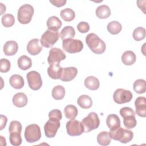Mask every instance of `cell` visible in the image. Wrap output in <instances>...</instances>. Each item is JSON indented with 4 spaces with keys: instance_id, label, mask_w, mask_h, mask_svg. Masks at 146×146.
Instances as JSON below:
<instances>
[{
    "instance_id": "cell-1",
    "label": "cell",
    "mask_w": 146,
    "mask_h": 146,
    "mask_svg": "<svg viewBox=\"0 0 146 146\" xmlns=\"http://www.w3.org/2000/svg\"><path fill=\"white\" fill-rule=\"evenodd\" d=\"M86 42L90 49L95 54H100L106 50V43L94 33H90L86 36Z\"/></svg>"
},
{
    "instance_id": "cell-2",
    "label": "cell",
    "mask_w": 146,
    "mask_h": 146,
    "mask_svg": "<svg viewBox=\"0 0 146 146\" xmlns=\"http://www.w3.org/2000/svg\"><path fill=\"white\" fill-rule=\"evenodd\" d=\"M109 135L111 139L124 144L130 142L133 137L132 131L120 126L114 130H110Z\"/></svg>"
},
{
    "instance_id": "cell-3",
    "label": "cell",
    "mask_w": 146,
    "mask_h": 146,
    "mask_svg": "<svg viewBox=\"0 0 146 146\" xmlns=\"http://www.w3.org/2000/svg\"><path fill=\"white\" fill-rule=\"evenodd\" d=\"M34 8L30 4L22 5L18 11L17 18L21 24H27L31 21L34 14Z\"/></svg>"
},
{
    "instance_id": "cell-4",
    "label": "cell",
    "mask_w": 146,
    "mask_h": 146,
    "mask_svg": "<svg viewBox=\"0 0 146 146\" xmlns=\"http://www.w3.org/2000/svg\"><path fill=\"white\" fill-rule=\"evenodd\" d=\"M81 123L84 127V132L87 133L98 128L100 120L95 112H91L82 120Z\"/></svg>"
},
{
    "instance_id": "cell-5",
    "label": "cell",
    "mask_w": 146,
    "mask_h": 146,
    "mask_svg": "<svg viewBox=\"0 0 146 146\" xmlns=\"http://www.w3.org/2000/svg\"><path fill=\"white\" fill-rule=\"evenodd\" d=\"M41 137V132L38 125L32 124L27 125L25 128V137L26 140L30 143L38 141Z\"/></svg>"
},
{
    "instance_id": "cell-6",
    "label": "cell",
    "mask_w": 146,
    "mask_h": 146,
    "mask_svg": "<svg viewBox=\"0 0 146 146\" xmlns=\"http://www.w3.org/2000/svg\"><path fill=\"white\" fill-rule=\"evenodd\" d=\"M62 47L66 52L73 54L80 52L83 48V43L79 39H68L62 41Z\"/></svg>"
},
{
    "instance_id": "cell-7",
    "label": "cell",
    "mask_w": 146,
    "mask_h": 146,
    "mask_svg": "<svg viewBox=\"0 0 146 146\" xmlns=\"http://www.w3.org/2000/svg\"><path fill=\"white\" fill-rule=\"evenodd\" d=\"M60 36L58 31L47 30L42 35L40 42L43 47L49 48L54 46Z\"/></svg>"
},
{
    "instance_id": "cell-8",
    "label": "cell",
    "mask_w": 146,
    "mask_h": 146,
    "mask_svg": "<svg viewBox=\"0 0 146 146\" xmlns=\"http://www.w3.org/2000/svg\"><path fill=\"white\" fill-rule=\"evenodd\" d=\"M133 98L132 93L123 88L117 89L113 94V99L115 103L119 104L128 103Z\"/></svg>"
},
{
    "instance_id": "cell-9",
    "label": "cell",
    "mask_w": 146,
    "mask_h": 146,
    "mask_svg": "<svg viewBox=\"0 0 146 146\" xmlns=\"http://www.w3.org/2000/svg\"><path fill=\"white\" fill-rule=\"evenodd\" d=\"M66 126L67 134L70 136H79L84 132V128L82 123L75 119L68 121Z\"/></svg>"
},
{
    "instance_id": "cell-10",
    "label": "cell",
    "mask_w": 146,
    "mask_h": 146,
    "mask_svg": "<svg viewBox=\"0 0 146 146\" xmlns=\"http://www.w3.org/2000/svg\"><path fill=\"white\" fill-rule=\"evenodd\" d=\"M60 120L49 118V120L45 123L44 125V131L45 135L48 138H52L55 137L57 131L60 126Z\"/></svg>"
},
{
    "instance_id": "cell-11",
    "label": "cell",
    "mask_w": 146,
    "mask_h": 146,
    "mask_svg": "<svg viewBox=\"0 0 146 146\" xmlns=\"http://www.w3.org/2000/svg\"><path fill=\"white\" fill-rule=\"evenodd\" d=\"M29 86L33 90H38L42 86V80L40 74L35 71L29 72L26 75Z\"/></svg>"
},
{
    "instance_id": "cell-12",
    "label": "cell",
    "mask_w": 146,
    "mask_h": 146,
    "mask_svg": "<svg viewBox=\"0 0 146 146\" xmlns=\"http://www.w3.org/2000/svg\"><path fill=\"white\" fill-rule=\"evenodd\" d=\"M66 56L64 52L60 48L54 47L49 51V55L47 58L48 63L51 64L52 63H60L62 60L66 59Z\"/></svg>"
},
{
    "instance_id": "cell-13",
    "label": "cell",
    "mask_w": 146,
    "mask_h": 146,
    "mask_svg": "<svg viewBox=\"0 0 146 146\" xmlns=\"http://www.w3.org/2000/svg\"><path fill=\"white\" fill-rule=\"evenodd\" d=\"M38 38L30 40L27 45V51L31 55H36L42 50V46Z\"/></svg>"
},
{
    "instance_id": "cell-14",
    "label": "cell",
    "mask_w": 146,
    "mask_h": 146,
    "mask_svg": "<svg viewBox=\"0 0 146 146\" xmlns=\"http://www.w3.org/2000/svg\"><path fill=\"white\" fill-rule=\"evenodd\" d=\"M136 114L144 117L146 116V99L144 96H139L136 98L135 102Z\"/></svg>"
},
{
    "instance_id": "cell-15",
    "label": "cell",
    "mask_w": 146,
    "mask_h": 146,
    "mask_svg": "<svg viewBox=\"0 0 146 146\" xmlns=\"http://www.w3.org/2000/svg\"><path fill=\"white\" fill-rule=\"evenodd\" d=\"M78 74V70L74 67L63 68L60 80L63 82H69L73 80Z\"/></svg>"
},
{
    "instance_id": "cell-16",
    "label": "cell",
    "mask_w": 146,
    "mask_h": 146,
    "mask_svg": "<svg viewBox=\"0 0 146 146\" xmlns=\"http://www.w3.org/2000/svg\"><path fill=\"white\" fill-rule=\"evenodd\" d=\"M63 71V68L59 63H52L50 64L47 68L48 75L53 79H60Z\"/></svg>"
},
{
    "instance_id": "cell-17",
    "label": "cell",
    "mask_w": 146,
    "mask_h": 146,
    "mask_svg": "<svg viewBox=\"0 0 146 146\" xmlns=\"http://www.w3.org/2000/svg\"><path fill=\"white\" fill-rule=\"evenodd\" d=\"M3 52L7 56L15 55L18 50V43L14 40L7 41L3 46Z\"/></svg>"
},
{
    "instance_id": "cell-18",
    "label": "cell",
    "mask_w": 146,
    "mask_h": 146,
    "mask_svg": "<svg viewBox=\"0 0 146 146\" xmlns=\"http://www.w3.org/2000/svg\"><path fill=\"white\" fill-rule=\"evenodd\" d=\"M12 101L15 106L21 108L26 106L28 102V99L24 93L18 92L13 96Z\"/></svg>"
},
{
    "instance_id": "cell-19",
    "label": "cell",
    "mask_w": 146,
    "mask_h": 146,
    "mask_svg": "<svg viewBox=\"0 0 146 146\" xmlns=\"http://www.w3.org/2000/svg\"><path fill=\"white\" fill-rule=\"evenodd\" d=\"M106 123L110 130H114L120 126V120L116 114H110L106 119Z\"/></svg>"
},
{
    "instance_id": "cell-20",
    "label": "cell",
    "mask_w": 146,
    "mask_h": 146,
    "mask_svg": "<svg viewBox=\"0 0 146 146\" xmlns=\"http://www.w3.org/2000/svg\"><path fill=\"white\" fill-rule=\"evenodd\" d=\"M62 23L61 21L56 16H51L47 21V26L48 30L58 31L61 27Z\"/></svg>"
},
{
    "instance_id": "cell-21",
    "label": "cell",
    "mask_w": 146,
    "mask_h": 146,
    "mask_svg": "<svg viewBox=\"0 0 146 146\" xmlns=\"http://www.w3.org/2000/svg\"><path fill=\"white\" fill-rule=\"evenodd\" d=\"M9 83L10 86L15 89H21L25 84V81L23 77L18 74L11 75L9 79Z\"/></svg>"
},
{
    "instance_id": "cell-22",
    "label": "cell",
    "mask_w": 146,
    "mask_h": 146,
    "mask_svg": "<svg viewBox=\"0 0 146 146\" xmlns=\"http://www.w3.org/2000/svg\"><path fill=\"white\" fill-rule=\"evenodd\" d=\"M84 86L90 90H96L100 86L99 80L94 76H89L84 80Z\"/></svg>"
},
{
    "instance_id": "cell-23",
    "label": "cell",
    "mask_w": 146,
    "mask_h": 146,
    "mask_svg": "<svg viewBox=\"0 0 146 146\" xmlns=\"http://www.w3.org/2000/svg\"><path fill=\"white\" fill-rule=\"evenodd\" d=\"M121 61L124 64L127 66L132 65L136 62V55L132 51H126L121 56Z\"/></svg>"
},
{
    "instance_id": "cell-24",
    "label": "cell",
    "mask_w": 146,
    "mask_h": 146,
    "mask_svg": "<svg viewBox=\"0 0 146 146\" xmlns=\"http://www.w3.org/2000/svg\"><path fill=\"white\" fill-rule=\"evenodd\" d=\"M95 13L99 18L106 19L111 15V9L107 5H102L96 8Z\"/></svg>"
},
{
    "instance_id": "cell-25",
    "label": "cell",
    "mask_w": 146,
    "mask_h": 146,
    "mask_svg": "<svg viewBox=\"0 0 146 146\" xmlns=\"http://www.w3.org/2000/svg\"><path fill=\"white\" fill-rule=\"evenodd\" d=\"M18 67L22 70L29 69L32 66L31 59L26 55L21 56L17 60Z\"/></svg>"
},
{
    "instance_id": "cell-26",
    "label": "cell",
    "mask_w": 146,
    "mask_h": 146,
    "mask_svg": "<svg viewBox=\"0 0 146 146\" xmlns=\"http://www.w3.org/2000/svg\"><path fill=\"white\" fill-rule=\"evenodd\" d=\"M75 35V31L74 27L71 26H65L60 31V36L62 40L72 39Z\"/></svg>"
},
{
    "instance_id": "cell-27",
    "label": "cell",
    "mask_w": 146,
    "mask_h": 146,
    "mask_svg": "<svg viewBox=\"0 0 146 146\" xmlns=\"http://www.w3.org/2000/svg\"><path fill=\"white\" fill-rule=\"evenodd\" d=\"M78 104L83 109H88L92 105L91 98L87 95H80L77 100Z\"/></svg>"
},
{
    "instance_id": "cell-28",
    "label": "cell",
    "mask_w": 146,
    "mask_h": 146,
    "mask_svg": "<svg viewBox=\"0 0 146 146\" xmlns=\"http://www.w3.org/2000/svg\"><path fill=\"white\" fill-rule=\"evenodd\" d=\"M97 141L103 146L108 145L111 141V138L107 131H102L100 132L97 136Z\"/></svg>"
},
{
    "instance_id": "cell-29",
    "label": "cell",
    "mask_w": 146,
    "mask_h": 146,
    "mask_svg": "<svg viewBox=\"0 0 146 146\" xmlns=\"http://www.w3.org/2000/svg\"><path fill=\"white\" fill-rule=\"evenodd\" d=\"M64 113L65 116L70 120L75 119L78 113L77 108L72 104L67 105L64 109Z\"/></svg>"
},
{
    "instance_id": "cell-30",
    "label": "cell",
    "mask_w": 146,
    "mask_h": 146,
    "mask_svg": "<svg viewBox=\"0 0 146 146\" xmlns=\"http://www.w3.org/2000/svg\"><path fill=\"white\" fill-rule=\"evenodd\" d=\"M133 88L136 93L141 94L146 91V82L145 80L140 79L135 81L133 84Z\"/></svg>"
},
{
    "instance_id": "cell-31",
    "label": "cell",
    "mask_w": 146,
    "mask_h": 146,
    "mask_svg": "<svg viewBox=\"0 0 146 146\" xmlns=\"http://www.w3.org/2000/svg\"><path fill=\"white\" fill-rule=\"evenodd\" d=\"M65 88L62 86L58 85L54 87L52 90L51 95L52 98L55 100H61L65 96Z\"/></svg>"
},
{
    "instance_id": "cell-32",
    "label": "cell",
    "mask_w": 146,
    "mask_h": 146,
    "mask_svg": "<svg viewBox=\"0 0 146 146\" xmlns=\"http://www.w3.org/2000/svg\"><path fill=\"white\" fill-rule=\"evenodd\" d=\"M60 15L64 21L70 22L75 18V13L70 8H66L60 11Z\"/></svg>"
},
{
    "instance_id": "cell-33",
    "label": "cell",
    "mask_w": 146,
    "mask_h": 146,
    "mask_svg": "<svg viewBox=\"0 0 146 146\" xmlns=\"http://www.w3.org/2000/svg\"><path fill=\"white\" fill-rule=\"evenodd\" d=\"M107 28L108 31L110 33L115 35L119 34L121 31L122 29V26L120 22L113 21L108 23Z\"/></svg>"
},
{
    "instance_id": "cell-34",
    "label": "cell",
    "mask_w": 146,
    "mask_h": 146,
    "mask_svg": "<svg viewBox=\"0 0 146 146\" xmlns=\"http://www.w3.org/2000/svg\"><path fill=\"white\" fill-rule=\"evenodd\" d=\"M1 22L5 27H11L15 23L14 17L11 14H6L2 16Z\"/></svg>"
},
{
    "instance_id": "cell-35",
    "label": "cell",
    "mask_w": 146,
    "mask_h": 146,
    "mask_svg": "<svg viewBox=\"0 0 146 146\" xmlns=\"http://www.w3.org/2000/svg\"><path fill=\"white\" fill-rule=\"evenodd\" d=\"M145 29L142 27H138L136 28L133 32V38L136 41H140L145 38Z\"/></svg>"
},
{
    "instance_id": "cell-36",
    "label": "cell",
    "mask_w": 146,
    "mask_h": 146,
    "mask_svg": "<svg viewBox=\"0 0 146 146\" xmlns=\"http://www.w3.org/2000/svg\"><path fill=\"white\" fill-rule=\"evenodd\" d=\"M21 133H10L9 135V140L11 145L14 146H19L22 144Z\"/></svg>"
},
{
    "instance_id": "cell-37",
    "label": "cell",
    "mask_w": 146,
    "mask_h": 146,
    "mask_svg": "<svg viewBox=\"0 0 146 146\" xmlns=\"http://www.w3.org/2000/svg\"><path fill=\"white\" fill-rule=\"evenodd\" d=\"M123 124L127 129L134 128L137 124L135 116H128L123 118Z\"/></svg>"
},
{
    "instance_id": "cell-38",
    "label": "cell",
    "mask_w": 146,
    "mask_h": 146,
    "mask_svg": "<svg viewBox=\"0 0 146 146\" xmlns=\"http://www.w3.org/2000/svg\"><path fill=\"white\" fill-rule=\"evenodd\" d=\"M9 133H21L22 125L18 121H11L9 125Z\"/></svg>"
},
{
    "instance_id": "cell-39",
    "label": "cell",
    "mask_w": 146,
    "mask_h": 146,
    "mask_svg": "<svg viewBox=\"0 0 146 146\" xmlns=\"http://www.w3.org/2000/svg\"><path fill=\"white\" fill-rule=\"evenodd\" d=\"M0 71L1 72H7L10 69V62L5 58H2L0 61Z\"/></svg>"
},
{
    "instance_id": "cell-40",
    "label": "cell",
    "mask_w": 146,
    "mask_h": 146,
    "mask_svg": "<svg viewBox=\"0 0 146 146\" xmlns=\"http://www.w3.org/2000/svg\"><path fill=\"white\" fill-rule=\"evenodd\" d=\"M120 114L122 117L124 118L128 116H135L134 111L130 107H124L120 109Z\"/></svg>"
},
{
    "instance_id": "cell-41",
    "label": "cell",
    "mask_w": 146,
    "mask_h": 146,
    "mask_svg": "<svg viewBox=\"0 0 146 146\" xmlns=\"http://www.w3.org/2000/svg\"><path fill=\"white\" fill-rule=\"evenodd\" d=\"M76 28L80 33H86L89 31L90 25L86 22H80L78 24Z\"/></svg>"
},
{
    "instance_id": "cell-42",
    "label": "cell",
    "mask_w": 146,
    "mask_h": 146,
    "mask_svg": "<svg viewBox=\"0 0 146 146\" xmlns=\"http://www.w3.org/2000/svg\"><path fill=\"white\" fill-rule=\"evenodd\" d=\"M48 117L49 118H52L60 120L62 118V112L59 110L58 109L52 110L48 113Z\"/></svg>"
},
{
    "instance_id": "cell-43",
    "label": "cell",
    "mask_w": 146,
    "mask_h": 146,
    "mask_svg": "<svg viewBox=\"0 0 146 146\" xmlns=\"http://www.w3.org/2000/svg\"><path fill=\"white\" fill-rule=\"evenodd\" d=\"M66 0H54V1H50V2L53 5L56 7H61L64 6L66 3Z\"/></svg>"
},
{
    "instance_id": "cell-44",
    "label": "cell",
    "mask_w": 146,
    "mask_h": 146,
    "mask_svg": "<svg viewBox=\"0 0 146 146\" xmlns=\"http://www.w3.org/2000/svg\"><path fill=\"white\" fill-rule=\"evenodd\" d=\"M7 117L5 115H1V128H0L1 130L3 129L5 127L7 123Z\"/></svg>"
}]
</instances>
